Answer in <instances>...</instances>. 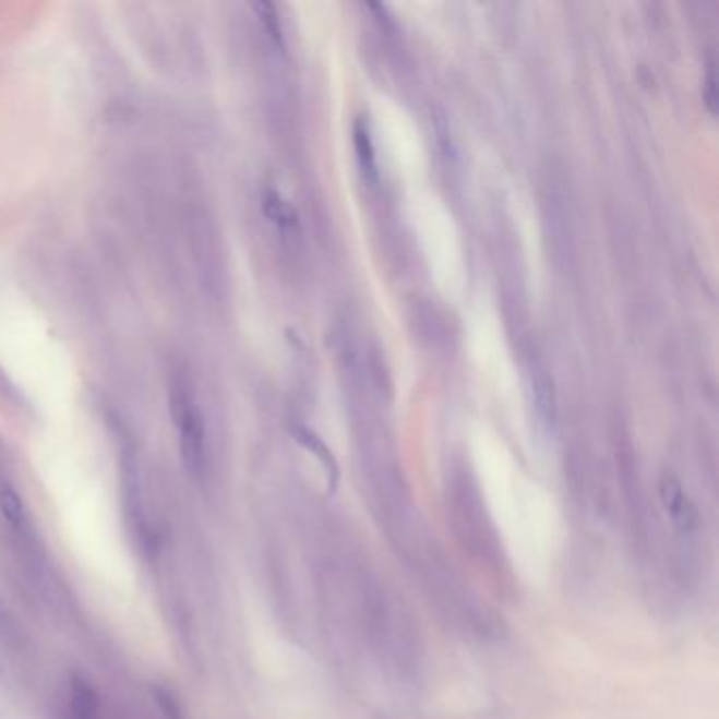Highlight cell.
<instances>
[{"label": "cell", "mask_w": 719, "mask_h": 719, "mask_svg": "<svg viewBox=\"0 0 719 719\" xmlns=\"http://www.w3.org/2000/svg\"><path fill=\"white\" fill-rule=\"evenodd\" d=\"M293 435H296L298 443H302L309 452H313L314 456L321 460V465L325 469V475H327V494L329 496L336 494L338 481H340V469H338V463H336L332 450L321 439L316 438L313 431H309V429H296Z\"/></svg>", "instance_id": "277c9868"}, {"label": "cell", "mask_w": 719, "mask_h": 719, "mask_svg": "<svg viewBox=\"0 0 719 719\" xmlns=\"http://www.w3.org/2000/svg\"><path fill=\"white\" fill-rule=\"evenodd\" d=\"M709 108H711V112H716V65H711V70H709Z\"/></svg>", "instance_id": "8fae6325"}, {"label": "cell", "mask_w": 719, "mask_h": 719, "mask_svg": "<svg viewBox=\"0 0 719 719\" xmlns=\"http://www.w3.org/2000/svg\"><path fill=\"white\" fill-rule=\"evenodd\" d=\"M660 501L678 532L690 534L696 528L698 511L684 492L682 481L673 472H664L660 479Z\"/></svg>", "instance_id": "7a4b0ae2"}, {"label": "cell", "mask_w": 719, "mask_h": 719, "mask_svg": "<svg viewBox=\"0 0 719 719\" xmlns=\"http://www.w3.org/2000/svg\"><path fill=\"white\" fill-rule=\"evenodd\" d=\"M62 719H101L99 696L83 675H72L68 682Z\"/></svg>", "instance_id": "3957f363"}, {"label": "cell", "mask_w": 719, "mask_h": 719, "mask_svg": "<svg viewBox=\"0 0 719 719\" xmlns=\"http://www.w3.org/2000/svg\"><path fill=\"white\" fill-rule=\"evenodd\" d=\"M153 696H155V703H157L160 714L167 719H184V711H182V705L178 700V696L165 686H157L153 688Z\"/></svg>", "instance_id": "9c48e42d"}, {"label": "cell", "mask_w": 719, "mask_h": 719, "mask_svg": "<svg viewBox=\"0 0 719 719\" xmlns=\"http://www.w3.org/2000/svg\"><path fill=\"white\" fill-rule=\"evenodd\" d=\"M17 639V626L11 621V614L4 610V606L0 603V644L9 646Z\"/></svg>", "instance_id": "30bf717a"}, {"label": "cell", "mask_w": 719, "mask_h": 719, "mask_svg": "<svg viewBox=\"0 0 719 719\" xmlns=\"http://www.w3.org/2000/svg\"><path fill=\"white\" fill-rule=\"evenodd\" d=\"M251 7L260 15V22H262V26L268 32V36L273 38V43L277 47H283L281 20H279L277 7L271 4V2H253Z\"/></svg>", "instance_id": "52a82bcc"}, {"label": "cell", "mask_w": 719, "mask_h": 719, "mask_svg": "<svg viewBox=\"0 0 719 719\" xmlns=\"http://www.w3.org/2000/svg\"><path fill=\"white\" fill-rule=\"evenodd\" d=\"M355 146H357V153H359V160H361V167H363V171H366V173H370V176L374 178V146H372V140H370L368 127L363 125L361 121H359L357 127H355Z\"/></svg>", "instance_id": "ba28073f"}, {"label": "cell", "mask_w": 719, "mask_h": 719, "mask_svg": "<svg viewBox=\"0 0 719 719\" xmlns=\"http://www.w3.org/2000/svg\"><path fill=\"white\" fill-rule=\"evenodd\" d=\"M0 515L15 530H24V526L28 524L26 504L22 501V496L13 488H9V486L0 488Z\"/></svg>", "instance_id": "8992f818"}, {"label": "cell", "mask_w": 719, "mask_h": 719, "mask_svg": "<svg viewBox=\"0 0 719 719\" xmlns=\"http://www.w3.org/2000/svg\"><path fill=\"white\" fill-rule=\"evenodd\" d=\"M262 212L264 216L271 219L273 224H277L283 230H289V228H298V212L279 196L277 192L268 190L264 192L262 196Z\"/></svg>", "instance_id": "5b68a950"}, {"label": "cell", "mask_w": 719, "mask_h": 719, "mask_svg": "<svg viewBox=\"0 0 719 719\" xmlns=\"http://www.w3.org/2000/svg\"><path fill=\"white\" fill-rule=\"evenodd\" d=\"M173 418L180 431V452L184 467L194 477L201 475L205 465V422L199 411L188 397H176L173 399Z\"/></svg>", "instance_id": "6da1fadb"}]
</instances>
